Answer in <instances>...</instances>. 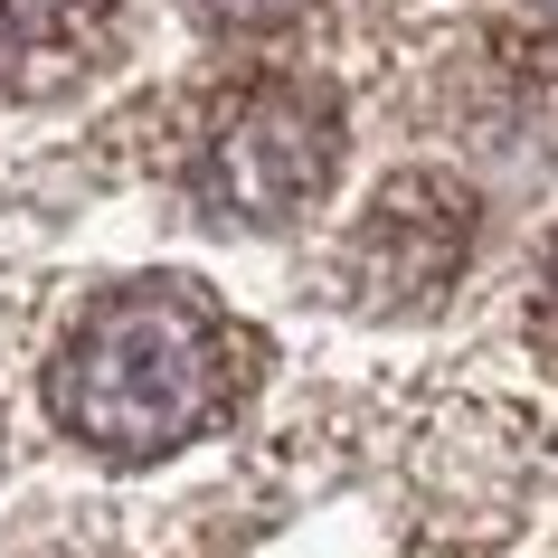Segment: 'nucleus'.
<instances>
[{
	"label": "nucleus",
	"mask_w": 558,
	"mask_h": 558,
	"mask_svg": "<svg viewBox=\"0 0 558 558\" xmlns=\"http://www.w3.org/2000/svg\"><path fill=\"white\" fill-rule=\"evenodd\" d=\"M464 246H473L464 180L398 171V180H379V199L360 208L351 246H341V294L360 313H426L464 275Z\"/></svg>",
	"instance_id": "obj_3"
},
{
	"label": "nucleus",
	"mask_w": 558,
	"mask_h": 558,
	"mask_svg": "<svg viewBox=\"0 0 558 558\" xmlns=\"http://www.w3.org/2000/svg\"><path fill=\"white\" fill-rule=\"evenodd\" d=\"M341 180V105L303 76H246L208 95L190 133V190L218 228H303Z\"/></svg>",
	"instance_id": "obj_2"
},
{
	"label": "nucleus",
	"mask_w": 558,
	"mask_h": 558,
	"mask_svg": "<svg viewBox=\"0 0 558 558\" xmlns=\"http://www.w3.org/2000/svg\"><path fill=\"white\" fill-rule=\"evenodd\" d=\"M539 341H549V360H558V246H549V284H539Z\"/></svg>",
	"instance_id": "obj_6"
},
{
	"label": "nucleus",
	"mask_w": 558,
	"mask_h": 558,
	"mask_svg": "<svg viewBox=\"0 0 558 558\" xmlns=\"http://www.w3.org/2000/svg\"><path fill=\"white\" fill-rule=\"evenodd\" d=\"M265 351L228 303L190 275H143L76 313V331L48 360V408L86 454L151 464L228 426L256 388Z\"/></svg>",
	"instance_id": "obj_1"
},
{
	"label": "nucleus",
	"mask_w": 558,
	"mask_h": 558,
	"mask_svg": "<svg viewBox=\"0 0 558 558\" xmlns=\"http://www.w3.org/2000/svg\"><path fill=\"white\" fill-rule=\"evenodd\" d=\"M199 29H218V38H256V29H284V20H303L313 0H180Z\"/></svg>",
	"instance_id": "obj_5"
},
{
	"label": "nucleus",
	"mask_w": 558,
	"mask_h": 558,
	"mask_svg": "<svg viewBox=\"0 0 558 558\" xmlns=\"http://www.w3.org/2000/svg\"><path fill=\"white\" fill-rule=\"evenodd\" d=\"M133 48V0H0V105L76 95Z\"/></svg>",
	"instance_id": "obj_4"
}]
</instances>
